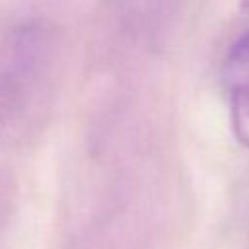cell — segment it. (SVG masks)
<instances>
[{"label":"cell","mask_w":249,"mask_h":249,"mask_svg":"<svg viewBox=\"0 0 249 249\" xmlns=\"http://www.w3.org/2000/svg\"><path fill=\"white\" fill-rule=\"evenodd\" d=\"M47 29L29 21L16 27L0 49V109H18L37 84L49 58Z\"/></svg>","instance_id":"cell-1"},{"label":"cell","mask_w":249,"mask_h":249,"mask_svg":"<svg viewBox=\"0 0 249 249\" xmlns=\"http://www.w3.org/2000/svg\"><path fill=\"white\" fill-rule=\"evenodd\" d=\"M222 82L231 99L249 97V31L226 54Z\"/></svg>","instance_id":"cell-2"},{"label":"cell","mask_w":249,"mask_h":249,"mask_svg":"<svg viewBox=\"0 0 249 249\" xmlns=\"http://www.w3.org/2000/svg\"><path fill=\"white\" fill-rule=\"evenodd\" d=\"M231 119L239 142L249 146V97L231 99Z\"/></svg>","instance_id":"cell-3"},{"label":"cell","mask_w":249,"mask_h":249,"mask_svg":"<svg viewBox=\"0 0 249 249\" xmlns=\"http://www.w3.org/2000/svg\"><path fill=\"white\" fill-rule=\"evenodd\" d=\"M243 4H245V6H247V8H249V0H243Z\"/></svg>","instance_id":"cell-4"}]
</instances>
